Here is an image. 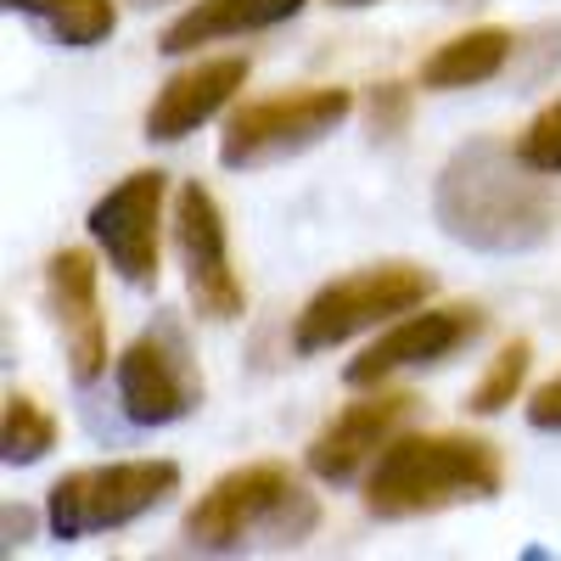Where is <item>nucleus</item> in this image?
<instances>
[{"label":"nucleus","instance_id":"nucleus-1","mask_svg":"<svg viewBox=\"0 0 561 561\" xmlns=\"http://www.w3.org/2000/svg\"><path fill=\"white\" fill-rule=\"evenodd\" d=\"M433 219L455 248L517 259L556 237L561 192H556V174L523 163L517 140L472 135L444 158L433 180Z\"/></svg>","mask_w":561,"mask_h":561},{"label":"nucleus","instance_id":"nucleus-2","mask_svg":"<svg viewBox=\"0 0 561 561\" xmlns=\"http://www.w3.org/2000/svg\"><path fill=\"white\" fill-rule=\"evenodd\" d=\"M320 528V500L287 460L230 466L180 517L185 556H248V550H298Z\"/></svg>","mask_w":561,"mask_h":561},{"label":"nucleus","instance_id":"nucleus-3","mask_svg":"<svg viewBox=\"0 0 561 561\" xmlns=\"http://www.w3.org/2000/svg\"><path fill=\"white\" fill-rule=\"evenodd\" d=\"M500 489V444L472 433H399L365 472V511L377 523H415L455 505H483Z\"/></svg>","mask_w":561,"mask_h":561},{"label":"nucleus","instance_id":"nucleus-4","mask_svg":"<svg viewBox=\"0 0 561 561\" xmlns=\"http://www.w3.org/2000/svg\"><path fill=\"white\" fill-rule=\"evenodd\" d=\"M180 494V466L174 460H102V466H73L51 483L45 494V528L51 539L73 545V539H90V534H113V528H129L140 517Z\"/></svg>","mask_w":561,"mask_h":561},{"label":"nucleus","instance_id":"nucleus-5","mask_svg":"<svg viewBox=\"0 0 561 561\" xmlns=\"http://www.w3.org/2000/svg\"><path fill=\"white\" fill-rule=\"evenodd\" d=\"M433 270L421 264H370L354 275H337L293 314V354H325L359 332H377V325L410 314L433 298Z\"/></svg>","mask_w":561,"mask_h":561},{"label":"nucleus","instance_id":"nucleus-6","mask_svg":"<svg viewBox=\"0 0 561 561\" xmlns=\"http://www.w3.org/2000/svg\"><path fill=\"white\" fill-rule=\"evenodd\" d=\"M348 113H354V90L343 84H309V90H287V96H270V102H248L219 129V163L248 174L280 158H298L320 147L325 135H337Z\"/></svg>","mask_w":561,"mask_h":561},{"label":"nucleus","instance_id":"nucleus-7","mask_svg":"<svg viewBox=\"0 0 561 561\" xmlns=\"http://www.w3.org/2000/svg\"><path fill=\"white\" fill-rule=\"evenodd\" d=\"M113 388L129 427H174L203 404V370L174 320H152L113 359Z\"/></svg>","mask_w":561,"mask_h":561},{"label":"nucleus","instance_id":"nucleus-8","mask_svg":"<svg viewBox=\"0 0 561 561\" xmlns=\"http://www.w3.org/2000/svg\"><path fill=\"white\" fill-rule=\"evenodd\" d=\"M163 214H169V174L163 169H135V174L113 180V192H102L90 219H84L96 253L113 264L118 280H129V287H158Z\"/></svg>","mask_w":561,"mask_h":561},{"label":"nucleus","instance_id":"nucleus-9","mask_svg":"<svg viewBox=\"0 0 561 561\" xmlns=\"http://www.w3.org/2000/svg\"><path fill=\"white\" fill-rule=\"evenodd\" d=\"M174 253L185 270V298L203 320H237L248 309V287L230 259L225 208L203 180H185L174 192Z\"/></svg>","mask_w":561,"mask_h":561},{"label":"nucleus","instance_id":"nucleus-10","mask_svg":"<svg viewBox=\"0 0 561 561\" xmlns=\"http://www.w3.org/2000/svg\"><path fill=\"white\" fill-rule=\"evenodd\" d=\"M415 415V393L410 388H359L354 404H343L325 427L309 438L304 449V472L325 489H343V483H359L377 455L404 433V421Z\"/></svg>","mask_w":561,"mask_h":561},{"label":"nucleus","instance_id":"nucleus-11","mask_svg":"<svg viewBox=\"0 0 561 561\" xmlns=\"http://www.w3.org/2000/svg\"><path fill=\"white\" fill-rule=\"evenodd\" d=\"M483 332H489V314L478 304H438V309L421 304V309L388 320V332L370 348H359V359H348L343 382L348 388H382L388 377H399V370H427V365L455 359Z\"/></svg>","mask_w":561,"mask_h":561},{"label":"nucleus","instance_id":"nucleus-12","mask_svg":"<svg viewBox=\"0 0 561 561\" xmlns=\"http://www.w3.org/2000/svg\"><path fill=\"white\" fill-rule=\"evenodd\" d=\"M45 314H51L57 337H62L68 377L79 388L107 377L113 343H107V320H102V270L90 248H57L45 259Z\"/></svg>","mask_w":561,"mask_h":561},{"label":"nucleus","instance_id":"nucleus-13","mask_svg":"<svg viewBox=\"0 0 561 561\" xmlns=\"http://www.w3.org/2000/svg\"><path fill=\"white\" fill-rule=\"evenodd\" d=\"M248 84V57H203L192 68H180L174 79L158 84V96L147 107V140L169 147V140H185L192 129H203L208 118H219L237 90Z\"/></svg>","mask_w":561,"mask_h":561},{"label":"nucleus","instance_id":"nucleus-14","mask_svg":"<svg viewBox=\"0 0 561 561\" xmlns=\"http://www.w3.org/2000/svg\"><path fill=\"white\" fill-rule=\"evenodd\" d=\"M304 7L309 0H197V7H185L158 34V51L185 57V51H203V45H214V39H242V34H259V28H280Z\"/></svg>","mask_w":561,"mask_h":561},{"label":"nucleus","instance_id":"nucleus-15","mask_svg":"<svg viewBox=\"0 0 561 561\" xmlns=\"http://www.w3.org/2000/svg\"><path fill=\"white\" fill-rule=\"evenodd\" d=\"M517 39L511 28H472V34H455L449 45L421 62V90H472V84H489L505 73Z\"/></svg>","mask_w":561,"mask_h":561},{"label":"nucleus","instance_id":"nucleus-16","mask_svg":"<svg viewBox=\"0 0 561 561\" xmlns=\"http://www.w3.org/2000/svg\"><path fill=\"white\" fill-rule=\"evenodd\" d=\"M7 12L34 18L57 45H68V51H90V45L113 39V28H118L113 0H7Z\"/></svg>","mask_w":561,"mask_h":561},{"label":"nucleus","instance_id":"nucleus-17","mask_svg":"<svg viewBox=\"0 0 561 561\" xmlns=\"http://www.w3.org/2000/svg\"><path fill=\"white\" fill-rule=\"evenodd\" d=\"M57 438H62V427L39 399L7 393V410H0V455H7V466H39L57 449Z\"/></svg>","mask_w":561,"mask_h":561},{"label":"nucleus","instance_id":"nucleus-18","mask_svg":"<svg viewBox=\"0 0 561 561\" xmlns=\"http://www.w3.org/2000/svg\"><path fill=\"white\" fill-rule=\"evenodd\" d=\"M528 370H534V343L528 337L505 343L489 359V370L472 382V393H466V415H500V410H511L523 399V388H528Z\"/></svg>","mask_w":561,"mask_h":561},{"label":"nucleus","instance_id":"nucleus-19","mask_svg":"<svg viewBox=\"0 0 561 561\" xmlns=\"http://www.w3.org/2000/svg\"><path fill=\"white\" fill-rule=\"evenodd\" d=\"M517 152H523V163H534L539 174H561V96L545 102V107L528 118V129L517 135Z\"/></svg>","mask_w":561,"mask_h":561},{"label":"nucleus","instance_id":"nucleus-20","mask_svg":"<svg viewBox=\"0 0 561 561\" xmlns=\"http://www.w3.org/2000/svg\"><path fill=\"white\" fill-rule=\"evenodd\" d=\"M410 107H415V90H410V84H399V79L377 84V90L365 96V124H370V135L393 140V135L410 124Z\"/></svg>","mask_w":561,"mask_h":561},{"label":"nucleus","instance_id":"nucleus-21","mask_svg":"<svg viewBox=\"0 0 561 561\" xmlns=\"http://www.w3.org/2000/svg\"><path fill=\"white\" fill-rule=\"evenodd\" d=\"M523 415H528V427H534V433H561V370H556L550 382H539V388L528 393Z\"/></svg>","mask_w":561,"mask_h":561},{"label":"nucleus","instance_id":"nucleus-22","mask_svg":"<svg viewBox=\"0 0 561 561\" xmlns=\"http://www.w3.org/2000/svg\"><path fill=\"white\" fill-rule=\"evenodd\" d=\"M28 523H34V517H28V511H18V505H7V550H18V545L28 539Z\"/></svg>","mask_w":561,"mask_h":561},{"label":"nucleus","instance_id":"nucleus-23","mask_svg":"<svg viewBox=\"0 0 561 561\" xmlns=\"http://www.w3.org/2000/svg\"><path fill=\"white\" fill-rule=\"evenodd\" d=\"M332 7H348V12H359V7H377V0H332Z\"/></svg>","mask_w":561,"mask_h":561},{"label":"nucleus","instance_id":"nucleus-24","mask_svg":"<svg viewBox=\"0 0 561 561\" xmlns=\"http://www.w3.org/2000/svg\"><path fill=\"white\" fill-rule=\"evenodd\" d=\"M140 7H152V0H140Z\"/></svg>","mask_w":561,"mask_h":561}]
</instances>
